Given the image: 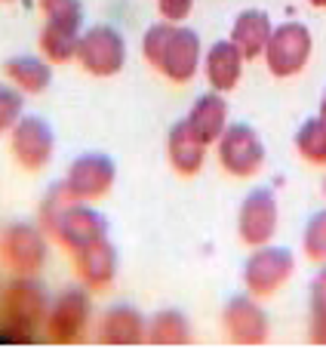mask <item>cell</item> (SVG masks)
<instances>
[{
    "label": "cell",
    "mask_w": 326,
    "mask_h": 351,
    "mask_svg": "<svg viewBox=\"0 0 326 351\" xmlns=\"http://www.w3.org/2000/svg\"><path fill=\"white\" fill-rule=\"evenodd\" d=\"M277 225H280V210L268 188H255V191H249L243 197L240 213H237V234L249 250L271 243L274 234H277Z\"/></svg>",
    "instance_id": "cell-12"
},
{
    "label": "cell",
    "mask_w": 326,
    "mask_h": 351,
    "mask_svg": "<svg viewBox=\"0 0 326 351\" xmlns=\"http://www.w3.org/2000/svg\"><path fill=\"white\" fill-rule=\"evenodd\" d=\"M323 194H326V176H323Z\"/></svg>",
    "instance_id": "cell-32"
},
{
    "label": "cell",
    "mask_w": 326,
    "mask_h": 351,
    "mask_svg": "<svg viewBox=\"0 0 326 351\" xmlns=\"http://www.w3.org/2000/svg\"><path fill=\"white\" fill-rule=\"evenodd\" d=\"M74 256V274L80 278V284L86 290H108L114 284V274H117V253H114V243L108 237L102 241L90 243V247L77 250Z\"/></svg>",
    "instance_id": "cell-14"
},
{
    "label": "cell",
    "mask_w": 326,
    "mask_h": 351,
    "mask_svg": "<svg viewBox=\"0 0 326 351\" xmlns=\"http://www.w3.org/2000/svg\"><path fill=\"white\" fill-rule=\"evenodd\" d=\"M317 117L326 123V93H323V99H321V114H317Z\"/></svg>",
    "instance_id": "cell-30"
},
{
    "label": "cell",
    "mask_w": 326,
    "mask_h": 351,
    "mask_svg": "<svg viewBox=\"0 0 326 351\" xmlns=\"http://www.w3.org/2000/svg\"><path fill=\"white\" fill-rule=\"evenodd\" d=\"M311 6H317V10H326V0H308Z\"/></svg>",
    "instance_id": "cell-31"
},
{
    "label": "cell",
    "mask_w": 326,
    "mask_h": 351,
    "mask_svg": "<svg viewBox=\"0 0 326 351\" xmlns=\"http://www.w3.org/2000/svg\"><path fill=\"white\" fill-rule=\"evenodd\" d=\"M296 152L302 160L314 167H326V123L321 117H311L296 133Z\"/></svg>",
    "instance_id": "cell-23"
},
{
    "label": "cell",
    "mask_w": 326,
    "mask_h": 351,
    "mask_svg": "<svg viewBox=\"0 0 326 351\" xmlns=\"http://www.w3.org/2000/svg\"><path fill=\"white\" fill-rule=\"evenodd\" d=\"M47 234L31 222H12L0 234V256L18 278H37L47 262Z\"/></svg>",
    "instance_id": "cell-8"
},
{
    "label": "cell",
    "mask_w": 326,
    "mask_h": 351,
    "mask_svg": "<svg viewBox=\"0 0 326 351\" xmlns=\"http://www.w3.org/2000/svg\"><path fill=\"white\" fill-rule=\"evenodd\" d=\"M3 3H10V0H3Z\"/></svg>",
    "instance_id": "cell-33"
},
{
    "label": "cell",
    "mask_w": 326,
    "mask_h": 351,
    "mask_svg": "<svg viewBox=\"0 0 326 351\" xmlns=\"http://www.w3.org/2000/svg\"><path fill=\"white\" fill-rule=\"evenodd\" d=\"M222 330L234 346H265L268 342V315L253 296H231L222 308Z\"/></svg>",
    "instance_id": "cell-13"
},
{
    "label": "cell",
    "mask_w": 326,
    "mask_h": 351,
    "mask_svg": "<svg viewBox=\"0 0 326 351\" xmlns=\"http://www.w3.org/2000/svg\"><path fill=\"white\" fill-rule=\"evenodd\" d=\"M117 179L114 160L105 154H84L68 167V176L62 179V185H55L62 200L71 204H90V200H102L111 194Z\"/></svg>",
    "instance_id": "cell-4"
},
{
    "label": "cell",
    "mask_w": 326,
    "mask_h": 351,
    "mask_svg": "<svg viewBox=\"0 0 326 351\" xmlns=\"http://www.w3.org/2000/svg\"><path fill=\"white\" fill-rule=\"evenodd\" d=\"M216 148L222 170L228 176H237V179H249L265 164V142L247 123H228L216 139Z\"/></svg>",
    "instance_id": "cell-7"
},
{
    "label": "cell",
    "mask_w": 326,
    "mask_h": 351,
    "mask_svg": "<svg viewBox=\"0 0 326 351\" xmlns=\"http://www.w3.org/2000/svg\"><path fill=\"white\" fill-rule=\"evenodd\" d=\"M49 311V296L34 278H18L12 287L3 290V305H0V317L3 327L0 333L12 342H31Z\"/></svg>",
    "instance_id": "cell-3"
},
{
    "label": "cell",
    "mask_w": 326,
    "mask_h": 351,
    "mask_svg": "<svg viewBox=\"0 0 326 351\" xmlns=\"http://www.w3.org/2000/svg\"><path fill=\"white\" fill-rule=\"evenodd\" d=\"M77 40H80V28L47 22L40 28L37 47H40L43 59H47L49 65H68V62H74V56H77Z\"/></svg>",
    "instance_id": "cell-21"
},
{
    "label": "cell",
    "mask_w": 326,
    "mask_h": 351,
    "mask_svg": "<svg viewBox=\"0 0 326 351\" xmlns=\"http://www.w3.org/2000/svg\"><path fill=\"white\" fill-rule=\"evenodd\" d=\"M302 250L311 262L317 265H326V210L314 213L305 225V234H302Z\"/></svg>",
    "instance_id": "cell-25"
},
{
    "label": "cell",
    "mask_w": 326,
    "mask_h": 351,
    "mask_svg": "<svg viewBox=\"0 0 326 351\" xmlns=\"http://www.w3.org/2000/svg\"><path fill=\"white\" fill-rule=\"evenodd\" d=\"M308 308H311V315H317V311H326V268H321V271H317V278L311 280Z\"/></svg>",
    "instance_id": "cell-28"
},
{
    "label": "cell",
    "mask_w": 326,
    "mask_h": 351,
    "mask_svg": "<svg viewBox=\"0 0 326 351\" xmlns=\"http://www.w3.org/2000/svg\"><path fill=\"white\" fill-rule=\"evenodd\" d=\"M74 59L92 77H114L127 65V40L111 25H92L80 34Z\"/></svg>",
    "instance_id": "cell-5"
},
{
    "label": "cell",
    "mask_w": 326,
    "mask_h": 351,
    "mask_svg": "<svg viewBox=\"0 0 326 351\" xmlns=\"http://www.w3.org/2000/svg\"><path fill=\"white\" fill-rule=\"evenodd\" d=\"M145 342L151 346H163V348H173V346H191V324L181 311H160V315L151 317L148 324V333H145Z\"/></svg>",
    "instance_id": "cell-22"
},
{
    "label": "cell",
    "mask_w": 326,
    "mask_h": 351,
    "mask_svg": "<svg viewBox=\"0 0 326 351\" xmlns=\"http://www.w3.org/2000/svg\"><path fill=\"white\" fill-rule=\"evenodd\" d=\"M166 154H169L173 170L179 176H185V179H191V176H197L203 170L206 145L197 139V133L188 127V121H179V123H173V130H169V136H166Z\"/></svg>",
    "instance_id": "cell-15"
},
{
    "label": "cell",
    "mask_w": 326,
    "mask_h": 351,
    "mask_svg": "<svg viewBox=\"0 0 326 351\" xmlns=\"http://www.w3.org/2000/svg\"><path fill=\"white\" fill-rule=\"evenodd\" d=\"M90 296L84 290H65L55 302H49L47 311V336L55 346H74L86 336V327H90Z\"/></svg>",
    "instance_id": "cell-11"
},
{
    "label": "cell",
    "mask_w": 326,
    "mask_h": 351,
    "mask_svg": "<svg viewBox=\"0 0 326 351\" xmlns=\"http://www.w3.org/2000/svg\"><path fill=\"white\" fill-rule=\"evenodd\" d=\"M194 10V0H158V12L166 22H185Z\"/></svg>",
    "instance_id": "cell-27"
},
{
    "label": "cell",
    "mask_w": 326,
    "mask_h": 351,
    "mask_svg": "<svg viewBox=\"0 0 326 351\" xmlns=\"http://www.w3.org/2000/svg\"><path fill=\"white\" fill-rule=\"evenodd\" d=\"M296 271L292 253L284 247H255L243 265V284L253 299H268L286 284Z\"/></svg>",
    "instance_id": "cell-9"
},
{
    "label": "cell",
    "mask_w": 326,
    "mask_h": 351,
    "mask_svg": "<svg viewBox=\"0 0 326 351\" xmlns=\"http://www.w3.org/2000/svg\"><path fill=\"white\" fill-rule=\"evenodd\" d=\"M203 74L210 80V86L216 93H231L240 84L243 74V56L240 49L231 40H218L206 49V62H203Z\"/></svg>",
    "instance_id": "cell-17"
},
{
    "label": "cell",
    "mask_w": 326,
    "mask_h": 351,
    "mask_svg": "<svg viewBox=\"0 0 326 351\" xmlns=\"http://www.w3.org/2000/svg\"><path fill=\"white\" fill-rule=\"evenodd\" d=\"M3 74L10 77V84L22 93H43L53 84V68L47 59H34V56H12L3 62Z\"/></svg>",
    "instance_id": "cell-20"
},
{
    "label": "cell",
    "mask_w": 326,
    "mask_h": 351,
    "mask_svg": "<svg viewBox=\"0 0 326 351\" xmlns=\"http://www.w3.org/2000/svg\"><path fill=\"white\" fill-rule=\"evenodd\" d=\"M311 49H314L311 31L302 22H286L271 31L262 56H265V65L274 77H296L308 65Z\"/></svg>",
    "instance_id": "cell-6"
},
{
    "label": "cell",
    "mask_w": 326,
    "mask_h": 351,
    "mask_svg": "<svg viewBox=\"0 0 326 351\" xmlns=\"http://www.w3.org/2000/svg\"><path fill=\"white\" fill-rule=\"evenodd\" d=\"M37 10L53 25H68V28H80L84 25V6H80V0H37Z\"/></svg>",
    "instance_id": "cell-24"
},
{
    "label": "cell",
    "mask_w": 326,
    "mask_h": 351,
    "mask_svg": "<svg viewBox=\"0 0 326 351\" xmlns=\"http://www.w3.org/2000/svg\"><path fill=\"white\" fill-rule=\"evenodd\" d=\"M145 333H148L145 317H142L136 308H129V305H117V308H111L108 315L102 317L99 342H102V346H121V348L142 346V342H145Z\"/></svg>",
    "instance_id": "cell-18"
},
{
    "label": "cell",
    "mask_w": 326,
    "mask_h": 351,
    "mask_svg": "<svg viewBox=\"0 0 326 351\" xmlns=\"http://www.w3.org/2000/svg\"><path fill=\"white\" fill-rule=\"evenodd\" d=\"M308 339L314 346H326V311H317L308 317Z\"/></svg>",
    "instance_id": "cell-29"
},
{
    "label": "cell",
    "mask_w": 326,
    "mask_h": 351,
    "mask_svg": "<svg viewBox=\"0 0 326 351\" xmlns=\"http://www.w3.org/2000/svg\"><path fill=\"white\" fill-rule=\"evenodd\" d=\"M274 25L265 10H243L231 25V43L240 49L243 62H255L265 53V43L271 37Z\"/></svg>",
    "instance_id": "cell-16"
},
{
    "label": "cell",
    "mask_w": 326,
    "mask_h": 351,
    "mask_svg": "<svg viewBox=\"0 0 326 351\" xmlns=\"http://www.w3.org/2000/svg\"><path fill=\"white\" fill-rule=\"evenodd\" d=\"M142 53H145L148 65L173 84H188L200 71V59H203L197 31L179 22L151 25L142 37Z\"/></svg>",
    "instance_id": "cell-1"
},
{
    "label": "cell",
    "mask_w": 326,
    "mask_h": 351,
    "mask_svg": "<svg viewBox=\"0 0 326 351\" xmlns=\"http://www.w3.org/2000/svg\"><path fill=\"white\" fill-rule=\"evenodd\" d=\"M22 108H25L22 90H16L10 84H0V136L12 130V123L22 117Z\"/></svg>",
    "instance_id": "cell-26"
},
{
    "label": "cell",
    "mask_w": 326,
    "mask_h": 351,
    "mask_svg": "<svg viewBox=\"0 0 326 351\" xmlns=\"http://www.w3.org/2000/svg\"><path fill=\"white\" fill-rule=\"evenodd\" d=\"M40 219L49 228V234L55 237V243H59L62 250H68V253H77V250L108 237V222H105L102 213L90 210L86 204L62 200L55 188H53V194H49V200L43 204Z\"/></svg>",
    "instance_id": "cell-2"
},
{
    "label": "cell",
    "mask_w": 326,
    "mask_h": 351,
    "mask_svg": "<svg viewBox=\"0 0 326 351\" xmlns=\"http://www.w3.org/2000/svg\"><path fill=\"white\" fill-rule=\"evenodd\" d=\"M10 152L16 164L28 173H40L43 167L53 160L55 152V136L43 117H18L10 130Z\"/></svg>",
    "instance_id": "cell-10"
},
{
    "label": "cell",
    "mask_w": 326,
    "mask_h": 351,
    "mask_svg": "<svg viewBox=\"0 0 326 351\" xmlns=\"http://www.w3.org/2000/svg\"><path fill=\"white\" fill-rule=\"evenodd\" d=\"M188 127L197 133V139L203 145H216V139L222 136V130L228 127V102H225L222 93H206L188 111Z\"/></svg>",
    "instance_id": "cell-19"
}]
</instances>
